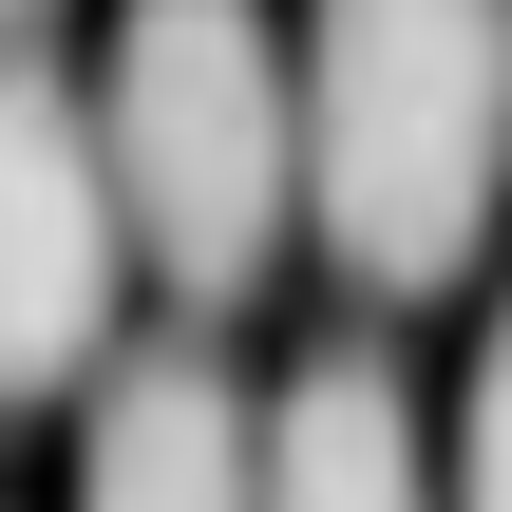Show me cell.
Masks as SVG:
<instances>
[{
	"label": "cell",
	"instance_id": "obj_4",
	"mask_svg": "<svg viewBox=\"0 0 512 512\" xmlns=\"http://www.w3.org/2000/svg\"><path fill=\"white\" fill-rule=\"evenodd\" d=\"M76 512H266V418L228 399V361H114L95 437H76Z\"/></svg>",
	"mask_w": 512,
	"mask_h": 512
},
{
	"label": "cell",
	"instance_id": "obj_7",
	"mask_svg": "<svg viewBox=\"0 0 512 512\" xmlns=\"http://www.w3.org/2000/svg\"><path fill=\"white\" fill-rule=\"evenodd\" d=\"M0 19H38V0H0Z\"/></svg>",
	"mask_w": 512,
	"mask_h": 512
},
{
	"label": "cell",
	"instance_id": "obj_1",
	"mask_svg": "<svg viewBox=\"0 0 512 512\" xmlns=\"http://www.w3.org/2000/svg\"><path fill=\"white\" fill-rule=\"evenodd\" d=\"M512 190V0H304V228L437 304Z\"/></svg>",
	"mask_w": 512,
	"mask_h": 512
},
{
	"label": "cell",
	"instance_id": "obj_5",
	"mask_svg": "<svg viewBox=\"0 0 512 512\" xmlns=\"http://www.w3.org/2000/svg\"><path fill=\"white\" fill-rule=\"evenodd\" d=\"M266 512H437V456H418V399L380 342L304 361L266 399Z\"/></svg>",
	"mask_w": 512,
	"mask_h": 512
},
{
	"label": "cell",
	"instance_id": "obj_6",
	"mask_svg": "<svg viewBox=\"0 0 512 512\" xmlns=\"http://www.w3.org/2000/svg\"><path fill=\"white\" fill-rule=\"evenodd\" d=\"M456 512H512V323L475 342V399H456Z\"/></svg>",
	"mask_w": 512,
	"mask_h": 512
},
{
	"label": "cell",
	"instance_id": "obj_2",
	"mask_svg": "<svg viewBox=\"0 0 512 512\" xmlns=\"http://www.w3.org/2000/svg\"><path fill=\"white\" fill-rule=\"evenodd\" d=\"M95 133L133 190V266L171 304H247L304 228V57L266 38V0H114L95 57Z\"/></svg>",
	"mask_w": 512,
	"mask_h": 512
},
{
	"label": "cell",
	"instance_id": "obj_3",
	"mask_svg": "<svg viewBox=\"0 0 512 512\" xmlns=\"http://www.w3.org/2000/svg\"><path fill=\"white\" fill-rule=\"evenodd\" d=\"M114 285H133L114 133H95V95L0 19V418H19V399H76V380L114 361Z\"/></svg>",
	"mask_w": 512,
	"mask_h": 512
}]
</instances>
